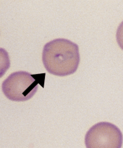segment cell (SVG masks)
Masks as SVG:
<instances>
[{"label": "cell", "instance_id": "obj_1", "mask_svg": "<svg viewBox=\"0 0 123 148\" xmlns=\"http://www.w3.org/2000/svg\"><path fill=\"white\" fill-rule=\"evenodd\" d=\"M79 47L69 40L58 38L43 48L42 62L49 73L57 76L73 74L79 66Z\"/></svg>", "mask_w": 123, "mask_h": 148}, {"label": "cell", "instance_id": "obj_2", "mask_svg": "<svg viewBox=\"0 0 123 148\" xmlns=\"http://www.w3.org/2000/svg\"><path fill=\"white\" fill-rule=\"evenodd\" d=\"M26 71L14 72L2 83V92L8 99L15 102H24L31 99L40 83L37 78Z\"/></svg>", "mask_w": 123, "mask_h": 148}, {"label": "cell", "instance_id": "obj_3", "mask_svg": "<svg viewBox=\"0 0 123 148\" xmlns=\"http://www.w3.org/2000/svg\"><path fill=\"white\" fill-rule=\"evenodd\" d=\"M123 136L120 128L109 122H99L86 133L87 148H121Z\"/></svg>", "mask_w": 123, "mask_h": 148}, {"label": "cell", "instance_id": "obj_4", "mask_svg": "<svg viewBox=\"0 0 123 148\" xmlns=\"http://www.w3.org/2000/svg\"><path fill=\"white\" fill-rule=\"evenodd\" d=\"M10 65V59L7 51L4 48H0V78L4 76Z\"/></svg>", "mask_w": 123, "mask_h": 148}, {"label": "cell", "instance_id": "obj_5", "mask_svg": "<svg viewBox=\"0 0 123 148\" xmlns=\"http://www.w3.org/2000/svg\"><path fill=\"white\" fill-rule=\"evenodd\" d=\"M116 40L120 47L123 50V21L118 26L116 33Z\"/></svg>", "mask_w": 123, "mask_h": 148}]
</instances>
